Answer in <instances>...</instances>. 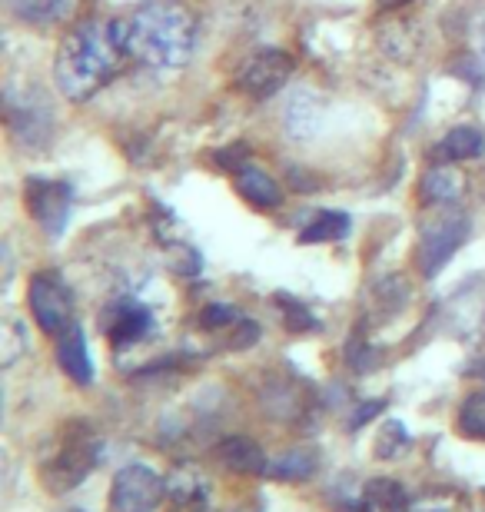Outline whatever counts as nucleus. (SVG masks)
<instances>
[{"label":"nucleus","instance_id":"nucleus-30","mask_svg":"<svg viewBox=\"0 0 485 512\" xmlns=\"http://www.w3.org/2000/svg\"><path fill=\"white\" fill-rule=\"evenodd\" d=\"M233 512H263V506L260 503H243V506H236Z\"/></svg>","mask_w":485,"mask_h":512},{"label":"nucleus","instance_id":"nucleus-24","mask_svg":"<svg viewBox=\"0 0 485 512\" xmlns=\"http://www.w3.org/2000/svg\"><path fill=\"white\" fill-rule=\"evenodd\" d=\"M24 353H27V326L17 316H4V326H0V363L14 366Z\"/></svg>","mask_w":485,"mask_h":512},{"label":"nucleus","instance_id":"nucleus-14","mask_svg":"<svg viewBox=\"0 0 485 512\" xmlns=\"http://www.w3.org/2000/svg\"><path fill=\"white\" fill-rule=\"evenodd\" d=\"M462 193H466V177L452 163H439V167L426 170V177H422V200L426 203L452 207V203L462 200Z\"/></svg>","mask_w":485,"mask_h":512},{"label":"nucleus","instance_id":"nucleus-5","mask_svg":"<svg viewBox=\"0 0 485 512\" xmlns=\"http://www.w3.org/2000/svg\"><path fill=\"white\" fill-rule=\"evenodd\" d=\"M167 499V476L147 463H127L113 473L110 483V512H157Z\"/></svg>","mask_w":485,"mask_h":512},{"label":"nucleus","instance_id":"nucleus-20","mask_svg":"<svg viewBox=\"0 0 485 512\" xmlns=\"http://www.w3.org/2000/svg\"><path fill=\"white\" fill-rule=\"evenodd\" d=\"M196 496H210V483L196 466H177L167 476V499L170 503H183V499H196Z\"/></svg>","mask_w":485,"mask_h":512},{"label":"nucleus","instance_id":"nucleus-13","mask_svg":"<svg viewBox=\"0 0 485 512\" xmlns=\"http://www.w3.org/2000/svg\"><path fill=\"white\" fill-rule=\"evenodd\" d=\"M236 193L256 210H276L283 203V190L270 173L246 163L243 170H236Z\"/></svg>","mask_w":485,"mask_h":512},{"label":"nucleus","instance_id":"nucleus-23","mask_svg":"<svg viewBox=\"0 0 485 512\" xmlns=\"http://www.w3.org/2000/svg\"><path fill=\"white\" fill-rule=\"evenodd\" d=\"M319 124V114H316V100L309 94H299L290 107H286V133L296 140L309 137Z\"/></svg>","mask_w":485,"mask_h":512},{"label":"nucleus","instance_id":"nucleus-19","mask_svg":"<svg viewBox=\"0 0 485 512\" xmlns=\"http://www.w3.org/2000/svg\"><path fill=\"white\" fill-rule=\"evenodd\" d=\"M409 512H472V499L462 489H426L412 499Z\"/></svg>","mask_w":485,"mask_h":512},{"label":"nucleus","instance_id":"nucleus-31","mask_svg":"<svg viewBox=\"0 0 485 512\" xmlns=\"http://www.w3.org/2000/svg\"><path fill=\"white\" fill-rule=\"evenodd\" d=\"M57 512H87V509H80V506H67V509H57Z\"/></svg>","mask_w":485,"mask_h":512},{"label":"nucleus","instance_id":"nucleus-29","mask_svg":"<svg viewBox=\"0 0 485 512\" xmlns=\"http://www.w3.org/2000/svg\"><path fill=\"white\" fill-rule=\"evenodd\" d=\"M170 512H216L210 496H196V499H183V503H173Z\"/></svg>","mask_w":485,"mask_h":512},{"label":"nucleus","instance_id":"nucleus-10","mask_svg":"<svg viewBox=\"0 0 485 512\" xmlns=\"http://www.w3.org/2000/svg\"><path fill=\"white\" fill-rule=\"evenodd\" d=\"M213 453L230 473L240 476H266V469H270V459L250 436H223Z\"/></svg>","mask_w":485,"mask_h":512},{"label":"nucleus","instance_id":"nucleus-18","mask_svg":"<svg viewBox=\"0 0 485 512\" xmlns=\"http://www.w3.org/2000/svg\"><path fill=\"white\" fill-rule=\"evenodd\" d=\"M349 233V217L339 210H319L313 220L306 223L299 240L303 243H333V240H343Z\"/></svg>","mask_w":485,"mask_h":512},{"label":"nucleus","instance_id":"nucleus-4","mask_svg":"<svg viewBox=\"0 0 485 512\" xmlns=\"http://www.w3.org/2000/svg\"><path fill=\"white\" fill-rule=\"evenodd\" d=\"M27 306H30V316L37 320L40 330L47 336H54V340L77 323L74 320V293H70V286L64 283L60 273L40 270L30 276Z\"/></svg>","mask_w":485,"mask_h":512},{"label":"nucleus","instance_id":"nucleus-12","mask_svg":"<svg viewBox=\"0 0 485 512\" xmlns=\"http://www.w3.org/2000/svg\"><path fill=\"white\" fill-rule=\"evenodd\" d=\"M409 506L412 499L406 496L399 479L376 476L363 486V493H359V499H353V506L346 512H409Z\"/></svg>","mask_w":485,"mask_h":512},{"label":"nucleus","instance_id":"nucleus-7","mask_svg":"<svg viewBox=\"0 0 485 512\" xmlns=\"http://www.w3.org/2000/svg\"><path fill=\"white\" fill-rule=\"evenodd\" d=\"M24 203L27 213L47 237H60L70 220V210H74V190L64 180L30 177L24 183Z\"/></svg>","mask_w":485,"mask_h":512},{"label":"nucleus","instance_id":"nucleus-25","mask_svg":"<svg viewBox=\"0 0 485 512\" xmlns=\"http://www.w3.org/2000/svg\"><path fill=\"white\" fill-rule=\"evenodd\" d=\"M376 456L379 459H396L399 453H406L409 449V433H406V426L399 423V419H386L383 426H379V433H376Z\"/></svg>","mask_w":485,"mask_h":512},{"label":"nucleus","instance_id":"nucleus-27","mask_svg":"<svg viewBox=\"0 0 485 512\" xmlns=\"http://www.w3.org/2000/svg\"><path fill=\"white\" fill-rule=\"evenodd\" d=\"M243 316L240 310H233L230 303H210L206 310L200 313V326L203 330H213V333H220V330H236V323H240Z\"/></svg>","mask_w":485,"mask_h":512},{"label":"nucleus","instance_id":"nucleus-9","mask_svg":"<svg viewBox=\"0 0 485 512\" xmlns=\"http://www.w3.org/2000/svg\"><path fill=\"white\" fill-rule=\"evenodd\" d=\"M100 326L113 346H133L153 330V313L137 300H117L103 310Z\"/></svg>","mask_w":485,"mask_h":512},{"label":"nucleus","instance_id":"nucleus-15","mask_svg":"<svg viewBox=\"0 0 485 512\" xmlns=\"http://www.w3.org/2000/svg\"><path fill=\"white\" fill-rule=\"evenodd\" d=\"M316 469H319L316 449L296 446V449H286L283 456L270 459V469H266V476L280 479V483H306V479L316 476Z\"/></svg>","mask_w":485,"mask_h":512},{"label":"nucleus","instance_id":"nucleus-28","mask_svg":"<svg viewBox=\"0 0 485 512\" xmlns=\"http://www.w3.org/2000/svg\"><path fill=\"white\" fill-rule=\"evenodd\" d=\"M383 409H386V399H376V403H363V406L356 409V416H353V423H349V426L359 429L363 423H369V419H373V416L383 413Z\"/></svg>","mask_w":485,"mask_h":512},{"label":"nucleus","instance_id":"nucleus-1","mask_svg":"<svg viewBox=\"0 0 485 512\" xmlns=\"http://www.w3.org/2000/svg\"><path fill=\"white\" fill-rule=\"evenodd\" d=\"M113 24L127 60L157 70H177L187 64L200 34L196 14L180 0H150Z\"/></svg>","mask_w":485,"mask_h":512},{"label":"nucleus","instance_id":"nucleus-16","mask_svg":"<svg viewBox=\"0 0 485 512\" xmlns=\"http://www.w3.org/2000/svg\"><path fill=\"white\" fill-rule=\"evenodd\" d=\"M7 127L17 140L30 143V147H37V143L50 137V117L37 114L30 104H17L14 97H7Z\"/></svg>","mask_w":485,"mask_h":512},{"label":"nucleus","instance_id":"nucleus-3","mask_svg":"<svg viewBox=\"0 0 485 512\" xmlns=\"http://www.w3.org/2000/svg\"><path fill=\"white\" fill-rule=\"evenodd\" d=\"M100 463V439L90 423H64L57 439L50 443L47 456L40 459V483L50 496H64L84 483Z\"/></svg>","mask_w":485,"mask_h":512},{"label":"nucleus","instance_id":"nucleus-2","mask_svg":"<svg viewBox=\"0 0 485 512\" xmlns=\"http://www.w3.org/2000/svg\"><path fill=\"white\" fill-rule=\"evenodd\" d=\"M123 60H127V54H123L113 20L110 24L107 20H80L77 27L67 30L57 47V90L74 104H84L120 74Z\"/></svg>","mask_w":485,"mask_h":512},{"label":"nucleus","instance_id":"nucleus-11","mask_svg":"<svg viewBox=\"0 0 485 512\" xmlns=\"http://www.w3.org/2000/svg\"><path fill=\"white\" fill-rule=\"evenodd\" d=\"M57 363L77 386L94 383V363H90L87 336H84V326L80 323H74L70 330L57 336Z\"/></svg>","mask_w":485,"mask_h":512},{"label":"nucleus","instance_id":"nucleus-26","mask_svg":"<svg viewBox=\"0 0 485 512\" xmlns=\"http://www.w3.org/2000/svg\"><path fill=\"white\" fill-rule=\"evenodd\" d=\"M276 303H280V310H283V320H286V330H293V333H313L316 330V316L306 310L299 300H290V296H276Z\"/></svg>","mask_w":485,"mask_h":512},{"label":"nucleus","instance_id":"nucleus-8","mask_svg":"<svg viewBox=\"0 0 485 512\" xmlns=\"http://www.w3.org/2000/svg\"><path fill=\"white\" fill-rule=\"evenodd\" d=\"M469 237V217L459 210H449L442 217L429 220L422 227V240H419V266L426 276H436L442 266H446L456 250L466 243Z\"/></svg>","mask_w":485,"mask_h":512},{"label":"nucleus","instance_id":"nucleus-6","mask_svg":"<svg viewBox=\"0 0 485 512\" xmlns=\"http://www.w3.org/2000/svg\"><path fill=\"white\" fill-rule=\"evenodd\" d=\"M296 60L280 47H263L250 54L236 70V87L240 94L253 97V100H266L273 94H280L286 87V80L293 77Z\"/></svg>","mask_w":485,"mask_h":512},{"label":"nucleus","instance_id":"nucleus-17","mask_svg":"<svg viewBox=\"0 0 485 512\" xmlns=\"http://www.w3.org/2000/svg\"><path fill=\"white\" fill-rule=\"evenodd\" d=\"M482 150H485V137H482V130H476V127L449 130L446 137H442L439 147H436L439 157H446V160H472V157H479Z\"/></svg>","mask_w":485,"mask_h":512},{"label":"nucleus","instance_id":"nucleus-21","mask_svg":"<svg viewBox=\"0 0 485 512\" xmlns=\"http://www.w3.org/2000/svg\"><path fill=\"white\" fill-rule=\"evenodd\" d=\"M10 14L27 20V24H50L67 14L70 0H7Z\"/></svg>","mask_w":485,"mask_h":512},{"label":"nucleus","instance_id":"nucleus-22","mask_svg":"<svg viewBox=\"0 0 485 512\" xmlns=\"http://www.w3.org/2000/svg\"><path fill=\"white\" fill-rule=\"evenodd\" d=\"M456 426H459V433L466 439L485 443V389H482V393H469L466 399H462Z\"/></svg>","mask_w":485,"mask_h":512}]
</instances>
